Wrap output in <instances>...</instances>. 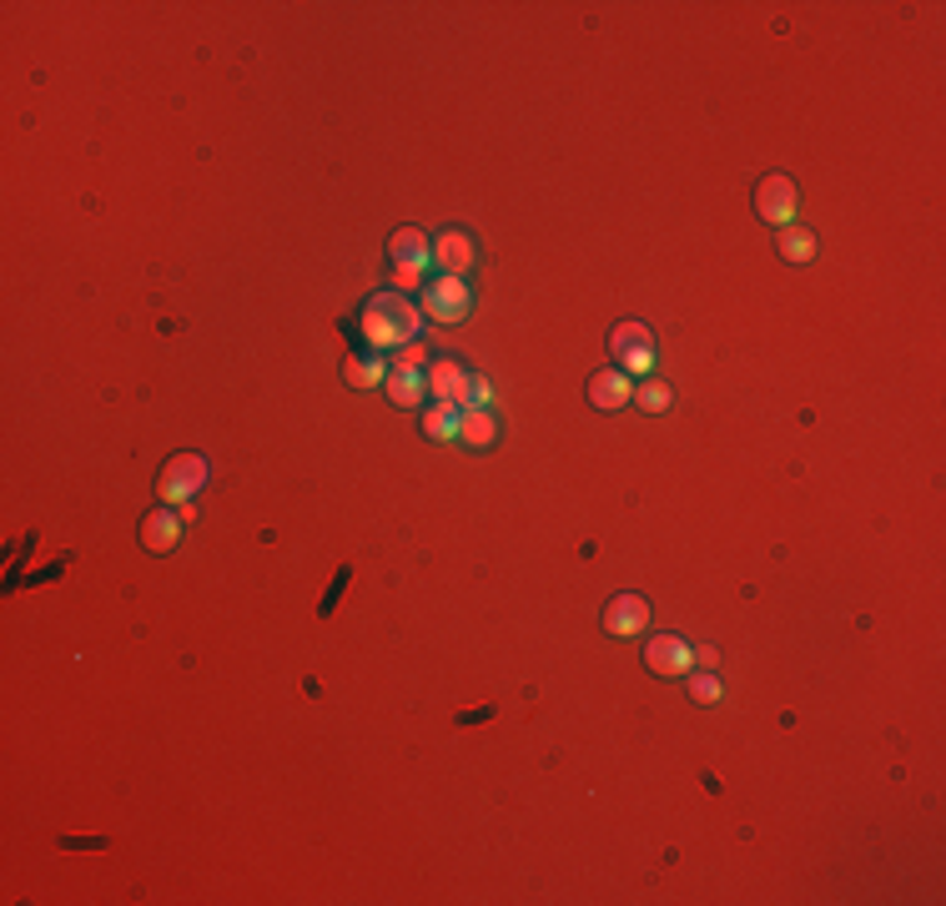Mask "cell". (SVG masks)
Returning <instances> with one entry per match:
<instances>
[{
    "mask_svg": "<svg viewBox=\"0 0 946 906\" xmlns=\"http://www.w3.org/2000/svg\"><path fill=\"white\" fill-rule=\"evenodd\" d=\"M604 630L614 634V640H634V634L650 624V600L644 594H614L610 604H604Z\"/></svg>",
    "mask_w": 946,
    "mask_h": 906,
    "instance_id": "ba28073f",
    "label": "cell"
},
{
    "mask_svg": "<svg viewBox=\"0 0 946 906\" xmlns=\"http://www.w3.org/2000/svg\"><path fill=\"white\" fill-rule=\"evenodd\" d=\"M202 483H207V459L202 454H172V464L156 479V493H162V503H192Z\"/></svg>",
    "mask_w": 946,
    "mask_h": 906,
    "instance_id": "277c9868",
    "label": "cell"
},
{
    "mask_svg": "<svg viewBox=\"0 0 946 906\" xmlns=\"http://www.w3.org/2000/svg\"><path fill=\"white\" fill-rule=\"evenodd\" d=\"M589 404L604 408V414H620L624 404H634V378L624 368H594V378H589Z\"/></svg>",
    "mask_w": 946,
    "mask_h": 906,
    "instance_id": "9c48e42d",
    "label": "cell"
},
{
    "mask_svg": "<svg viewBox=\"0 0 946 906\" xmlns=\"http://www.w3.org/2000/svg\"><path fill=\"white\" fill-rule=\"evenodd\" d=\"M424 373L418 368H388V398L393 404H403V408H418L424 404Z\"/></svg>",
    "mask_w": 946,
    "mask_h": 906,
    "instance_id": "5bb4252c",
    "label": "cell"
},
{
    "mask_svg": "<svg viewBox=\"0 0 946 906\" xmlns=\"http://www.w3.org/2000/svg\"><path fill=\"white\" fill-rule=\"evenodd\" d=\"M715 660H720V655L710 650V644H705V650H695V670H715Z\"/></svg>",
    "mask_w": 946,
    "mask_h": 906,
    "instance_id": "7402d4cb",
    "label": "cell"
},
{
    "mask_svg": "<svg viewBox=\"0 0 946 906\" xmlns=\"http://www.w3.org/2000/svg\"><path fill=\"white\" fill-rule=\"evenodd\" d=\"M489 715H494V710H489V705H484V710H464V715H458V725H474V721H489Z\"/></svg>",
    "mask_w": 946,
    "mask_h": 906,
    "instance_id": "603a6c76",
    "label": "cell"
},
{
    "mask_svg": "<svg viewBox=\"0 0 946 906\" xmlns=\"http://www.w3.org/2000/svg\"><path fill=\"white\" fill-rule=\"evenodd\" d=\"M610 353L620 358L624 373H650L654 368V338L644 323H620L610 333Z\"/></svg>",
    "mask_w": 946,
    "mask_h": 906,
    "instance_id": "8992f818",
    "label": "cell"
},
{
    "mask_svg": "<svg viewBox=\"0 0 946 906\" xmlns=\"http://www.w3.org/2000/svg\"><path fill=\"white\" fill-rule=\"evenodd\" d=\"M176 539H182V519H176V513L156 509V513H146L142 519V549H152V554H172Z\"/></svg>",
    "mask_w": 946,
    "mask_h": 906,
    "instance_id": "4fadbf2b",
    "label": "cell"
},
{
    "mask_svg": "<svg viewBox=\"0 0 946 906\" xmlns=\"http://www.w3.org/2000/svg\"><path fill=\"white\" fill-rule=\"evenodd\" d=\"M720 695H725V690H720V680L710 675V670H695V675H690V700H695V705H720Z\"/></svg>",
    "mask_w": 946,
    "mask_h": 906,
    "instance_id": "d6986e66",
    "label": "cell"
},
{
    "mask_svg": "<svg viewBox=\"0 0 946 906\" xmlns=\"http://www.w3.org/2000/svg\"><path fill=\"white\" fill-rule=\"evenodd\" d=\"M424 313L434 317V323H464V317L474 313V287H468L464 277L438 273L434 283H424Z\"/></svg>",
    "mask_w": 946,
    "mask_h": 906,
    "instance_id": "7a4b0ae2",
    "label": "cell"
},
{
    "mask_svg": "<svg viewBox=\"0 0 946 906\" xmlns=\"http://www.w3.org/2000/svg\"><path fill=\"white\" fill-rule=\"evenodd\" d=\"M424 388L434 398H444V404H454V408L474 404V373H464V363H454V358H434V363H428Z\"/></svg>",
    "mask_w": 946,
    "mask_h": 906,
    "instance_id": "5b68a950",
    "label": "cell"
},
{
    "mask_svg": "<svg viewBox=\"0 0 946 906\" xmlns=\"http://www.w3.org/2000/svg\"><path fill=\"white\" fill-rule=\"evenodd\" d=\"M674 404V394H670V383H660V378H644V383H634V408L640 414H664V408Z\"/></svg>",
    "mask_w": 946,
    "mask_h": 906,
    "instance_id": "e0dca14e",
    "label": "cell"
},
{
    "mask_svg": "<svg viewBox=\"0 0 946 906\" xmlns=\"http://www.w3.org/2000/svg\"><path fill=\"white\" fill-rule=\"evenodd\" d=\"M418 323H424V313H418L403 293H378L368 307H363V338H368L373 353L408 348V343L418 338Z\"/></svg>",
    "mask_w": 946,
    "mask_h": 906,
    "instance_id": "6da1fadb",
    "label": "cell"
},
{
    "mask_svg": "<svg viewBox=\"0 0 946 906\" xmlns=\"http://www.w3.org/2000/svg\"><path fill=\"white\" fill-rule=\"evenodd\" d=\"M434 267L444 277H464L468 267H474V237H468V232H458V227L438 232V237H434Z\"/></svg>",
    "mask_w": 946,
    "mask_h": 906,
    "instance_id": "30bf717a",
    "label": "cell"
},
{
    "mask_svg": "<svg viewBox=\"0 0 946 906\" xmlns=\"http://www.w3.org/2000/svg\"><path fill=\"white\" fill-rule=\"evenodd\" d=\"M795 212H801V192L785 172H771L755 182V217H765L771 227H791Z\"/></svg>",
    "mask_w": 946,
    "mask_h": 906,
    "instance_id": "3957f363",
    "label": "cell"
},
{
    "mask_svg": "<svg viewBox=\"0 0 946 906\" xmlns=\"http://www.w3.org/2000/svg\"><path fill=\"white\" fill-rule=\"evenodd\" d=\"M458 444H468V448H494V438H499V418L489 414L484 404H468V408H458Z\"/></svg>",
    "mask_w": 946,
    "mask_h": 906,
    "instance_id": "7c38bea8",
    "label": "cell"
},
{
    "mask_svg": "<svg viewBox=\"0 0 946 906\" xmlns=\"http://www.w3.org/2000/svg\"><path fill=\"white\" fill-rule=\"evenodd\" d=\"M424 273H428V267H393V283L408 293V287H424Z\"/></svg>",
    "mask_w": 946,
    "mask_h": 906,
    "instance_id": "ffe728a7",
    "label": "cell"
},
{
    "mask_svg": "<svg viewBox=\"0 0 946 906\" xmlns=\"http://www.w3.org/2000/svg\"><path fill=\"white\" fill-rule=\"evenodd\" d=\"M383 373H388V368H383L378 358H348V363H343V378H348L353 388H378Z\"/></svg>",
    "mask_w": 946,
    "mask_h": 906,
    "instance_id": "ac0fdd59",
    "label": "cell"
},
{
    "mask_svg": "<svg viewBox=\"0 0 946 906\" xmlns=\"http://www.w3.org/2000/svg\"><path fill=\"white\" fill-rule=\"evenodd\" d=\"M775 252H781L785 263H811V257H816V237L791 222V227H781V237H775Z\"/></svg>",
    "mask_w": 946,
    "mask_h": 906,
    "instance_id": "9a60e30c",
    "label": "cell"
},
{
    "mask_svg": "<svg viewBox=\"0 0 946 906\" xmlns=\"http://www.w3.org/2000/svg\"><path fill=\"white\" fill-rule=\"evenodd\" d=\"M388 257L393 267H428L434 263V237L424 227H398L388 237Z\"/></svg>",
    "mask_w": 946,
    "mask_h": 906,
    "instance_id": "8fae6325",
    "label": "cell"
},
{
    "mask_svg": "<svg viewBox=\"0 0 946 906\" xmlns=\"http://www.w3.org/2000/svg\"><path fill=\"white\" fill-rule=\"evenodd\" d=\"M644 665H650L654 675H664V680L690 675V670H695V650H690L680 634H654V640L644 644Z\"/></svg>",
    "mask_w": 946,
    "mask_h": 906,
    "instance_id": "52a82bcc",
    "label": "cell"
},
{
    "mask_svg": "<svg viewBox=\"0 0 946 906\" xmlns=\"http://www.w3.org/2000/svg\"><path fill=\"white\" fill-rule=\"evenodd\" d=\"M424 363H428V358H424V348H418V343H408V348H403L398 358H393V368H424Z\"/></svg>",
    "mask_w": 946,
    "mask_h": 906,
    "instance_id": "44dd1931",
    "label": "cell"
},
{
    "mask_svg": "<svg viewBox=\"0 0 946 906\" xmlns=\"http://www.w3.org/2000/svg\"><path fill=\"white\" fill-rule=\"evenodd\" d=\"M424 434L428 438H454L458 434V408L444 404V398H434V404L424 408Z\"/></svg>",
    "mask_w": 946,
    "mask_h": 906,
    "instance_id": "2e32d148",
    "label": "cell"
}]
</instances>
